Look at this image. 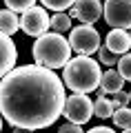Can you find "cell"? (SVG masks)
<instances>
[{"label":"cell","mask_w":131,"mask_h":133,"mask_svg":"<svg viewBox=\"0 0 131 133\" xmlns=\"http://www.w3.org/2000/svg\"><path fill=\"white\" fill-rule=\"evenodd\" d=\"M113 109H122V107H127L131 102V98H129V93H124V91H118V93H113Z\"/></svg>","instance_id":"cell-20"},{"label":"cell","mask_w":131,"mask_h":133,"mask_svg":"<svg viewBox=\"0 0 131 133\" xmlns=\"http://www.w3.org/2000/svg\"><path fill=\"white\" fill-rule=\"evenodd\" d=\"M49 27H51V18L47 16V11L42 9V7H36V5L29 7L22 14V18H20V29H22L27 36L40 38L42 33H47Z\"/></svg>","instance_id":"cell-7"},{"label":"cell","mask_w":131,"mask_h":133,"mask_svg":"<svg viewBox=\"0 0 131 133\" xmlns=\"http://www.w3.org/2000/svg\"><path fill=\"white\" fill-rule=\"evenodd\" d=\"M104 20L113 29H131V0H104Z\"/></svg>","instance_id":"cell-6"},{"label":"cell","mask_w":131,"mask_h":133,"mask_svg":"<svg viewBox=\"0 0 131 133\" xmlns=\"http://www.w3.org/2000/svg\"><path fill=\"white\" fill-rule=\"evenodd\" d=\"M98 58H100V62H102V64H107V66L118 64V53L109 51L107 47H100V49H98Z\"/></svg>","instance_id":"cell-18"},{"label":"cell","mask_w":131,"mask_h":133,"mask_svg":"<svg viewBox=\"0 0 131 133\" xmlns=\"http://www.w3.org/2000/svg\"><path fill=\"white\" fill-rule=\"evenodd\" d=\"M16 60H18V49H16L14 40L0 31V78H5L16 66Z\"/></svg>","instance_id":"cell-9"},{"label":"cell","mask_w":131,"mask_h":133,"mask_svg":"<svg viewBox=\"0 0 131 133\" xmlns=\"http://www.w3.org/2000/svg\"><path fill=\"white\" fill-rule=\"evenodd\" d=\"M89 133H116L113 129H109V127H96V129H91Z\"/></svg>","instance_id":"cell-22"},{"label":"cell","mask_w":131,"mask_h":133,"mask_svg":"<svg viewBox=\"0 0 131 133\" xmlns=\"http://www.w3.org/2000/svg\"><path fill=\"white\" fill-rule=\"evenodd\" d=\"M31 53L38 64L49 66V69H58V66H65L71 60L69 58L71 42L67 38H62V33H42L36 40Z\"/></svg>","instance_id":"cell-3"},{"label":"cell","mask_w":131,"mask_h":133,"mask_svg":"<svg viewBox=\"0 0 131 133\" xmlns=\"http://www.w3.org/2000/svg\"><path fill=\"white\" fill-rule=\"evenodd\" d=\"M5 5L11 11H27L29 7L36 5V0H5Z\"/></svg>","instance_id":"cell-17"},{"label":"cell","mask_w":131,"mask_h":133,"mask_svg":"<svg viewBox=\"0 0 131 133\" xmlns=\"http://www.w3.org/2000/svg\"><path fill=\"white\" fill-rule=\"evenodd\" d=\"M69 16L71 18H78L84 24H93L102 16V5H100V0H76Z\"/></svg>","instance_id":"cell-8"},{"label":"cell","mask_w":131,"mask_h":133,"mask_svg":"<svg viewBox=\"0 0 131 133\" xmlns=\"http://www.w3.org/2000/svg\"><path fill=\"white\" fill-rule=\"evenodd\" d=\"M129 98H131V91H129Z\"/></svg>","instance_id":"cell-26"},{"label":"cell","mask_w":131,"mask_h":133,"mask_svg":"<svg viewBox=\"0 0 131 133\" xmlns=\"http://www.w3.org/2000/svg\"><path fill=\"white\" fill-rule=\"evenodd\" d=\"M65 84L42 64L16 66L0 82V113L11 127L47 129L65 109Z\"/></svg>","instance_id":"cell-1"},{"label":"cell","mask_w":131,"mask_h":133,"mask_svg":"<svg viewBox=\"0 0 131 133\" xmlns=\"http://www.w3.org/2000/svg\"><path fill=\"white\" fill-rule=\"evenodd\" d=\"M73 2L76 0H42V5L49 7V9H53V11H65V9H69V7H73Z\"/></svg>","instance_id":"cell-19"},{"label":"cell","mask_w":131,"mask_h":133,"mask_svg":"<svg viewBox=\"0 0 131 133\" xmlns=\"http://www.w3.org/2000/svg\"><path fill=\"white\" fill-rule=\"evenodd\" d=\"M14 133H33V129H24V127H14Z\"/></svg>","instance_id":"cell-23"},{"label":"cell","mask_w":131,"mask_h":133,"mask_svg":"<svg viewBox=\"0 0 131 133\" xmlns=\"http://www.w3.org/2000/svg\"><path fill=\"white\" fill-rule=\"evenodd\" d=\"M100 64L96 60H91L89 56H78L73 60H69L65 64V73H62V80L76 93H91L100 87Z\"/></svg>","instance_id":"cell-2"},{"label":"cell","mask_w":131,"mask_h":133,"mask_svg":"<svg viewBox=\"0 0 131 133\" xmlns=\"http://www.w3.org/2000/svg\"><path fill=\"white\" fill-rule=\"evenodd\" d=\"M51 29H53L56 33L69 31V29H71V16H67V14H62V11H58V14L51 18Z\"/></svg>","instance_id":"cell-14"},{"label":"cell","mask_w":131,"mask_h":133,"mask_svg":"<svg viewBox=\"0 0 131 133\" xmlns=\"http://www.w3.org/2000/svg\"><path fill=\"white\" fill-rule=\"evenodd\" d=\"M58 133H82V129H80V124H76V122H67V124L60 127Z\"/></svg>","instance_id":"cell-21"},{"label":"cell","mask_w":131,"mask_h":133,"mask_svg":"<svg viewBox=\"0 0 131 133\" xmlns=\"http://www.w3.org/2000/svg\"><path fill=\"white\" fill-rule=\"evenodd\" d=\"M111 120H113V124L120 127V129L131 127V109H127V107L116 109V111H113V115H111Z\"/></svg>","instance_id":"cell-15"},{"label":"cell","mask_w":131,"mask_h":133,"mask_svg":"<svg viewBox=\"0 0 131 133\" xmlns=\"http://www.w3.org/2000/svg\"><path fill=\"white\" fill-rule=\"evenodd\" d=\"M113 111H116V109H113L111 100H107L104 95H98V100L93 102V115H96V118H102V120L104 118H111Z\"/></svg>","instance_id":"cell-13"},{"label":"cell","mask_w":131,"mask_h":133,"mask_svg":"<svg viewBox=\"0 0 131 133\" xmlns=\"http://www.w3.org/2000/svg\"><path fill=\"white\" fill-rule=\"evenodd\" d=\"M16 29H20L18 16L11 9H2L0 11V31L7 33V36H11V33H16Z\"/></svg>","instance_id":"cell-12"},{"label":"cell","mask_w":131,"mask_h":133,"mask_svg":"<svg viewBox=\"0 0 131 133\" xmlns=\"http://www.w3.org/2000/svg\"><path fill=\"white\" fill-rule=\"evenodd\" d=\"M0 131H2V120H0Z\"/></svg>","instance_id":"cell-25"},{"label":"cell","mask_w":131,"mask_h":133,"mask_svg":"<svg viewBox=\"0 0 131 133\" xmlns=\"http://www.w3.org/2000/svg\"><path fill=\"white\" fill-rule=\"evenodd\" d=\"M104 44H107L109 51L118 53V56H124L131 49V33H127L124 29H111L104 38Z\"/></svg>","instance_id":"cell-10"},{"label":"cell","mask_w":131,"mask_h":133,"mask_svg":"<svg viewBox=\"0 0 131 133\" xmlns=\"http://www.w3.org/2000/svg\"><path fill=\"white\" fill-rule=\"evenodd\" d=\"M62 113H65V118L69 122L84 124V122H89L91 115H93V102L87 98V93H73L65 100Z\"/></svg>","instance_id":"cell-5"},{"label":"cell","mask_w":131,"mask_h":133,"mask_svg":"<svg viewBox=\"0 0 131 133\" xmlns=\"http://www.w3.org/2000/svg\"><path fill=\"white\" fill-rule=\"evenodd\" d=\"M118 71L122 73L124 80H131V53H124V56L118 58Z\"/></svg>","instance_id":"cell-16"},{"label":"cell","mask_w":131,"mask_h":133,"mask_svg":"<svg viewBox=\"0 0 131 133\" xmlns=\"http://www.w3.org/2000/svg\"><path fill=\"white\" fill-rule=\"evenodd\" d=\"M69 42H71V49L78 51L80 56H91V53H96L100 49V33L91 24L82 22L80 27H71Z\"/></svg>","instance_id":"cell-4"},{"label":"cell","mask_w":131,"mask_h":133,"mask_svg":"<svg viewBox=\"0 0 131 133\" xmlns=\"http://www.w3.org/2000/svg\"><path fill=\"white\" fill-rule=\"evenodd\" d=\"M122 84H124V78H122L120 71H116V69H109V71L102 73V78H100V95L104 93H118V91H122Z\"/></svg>","instance_id":"cell-11"},{"label":"cell","mask_w":131,"mask_h":133,"mask_svg":"<svg viewBox=\"0 0 131 133\" xmlns=\"http://www.w3.org/2000/svg\"><path fill=\"white\" fill-rule=\"evenodd\" d=\"M122 133H131V127H127V129H122Z\"/></svg>","instance_id":"cell-24"}]
</instances>
